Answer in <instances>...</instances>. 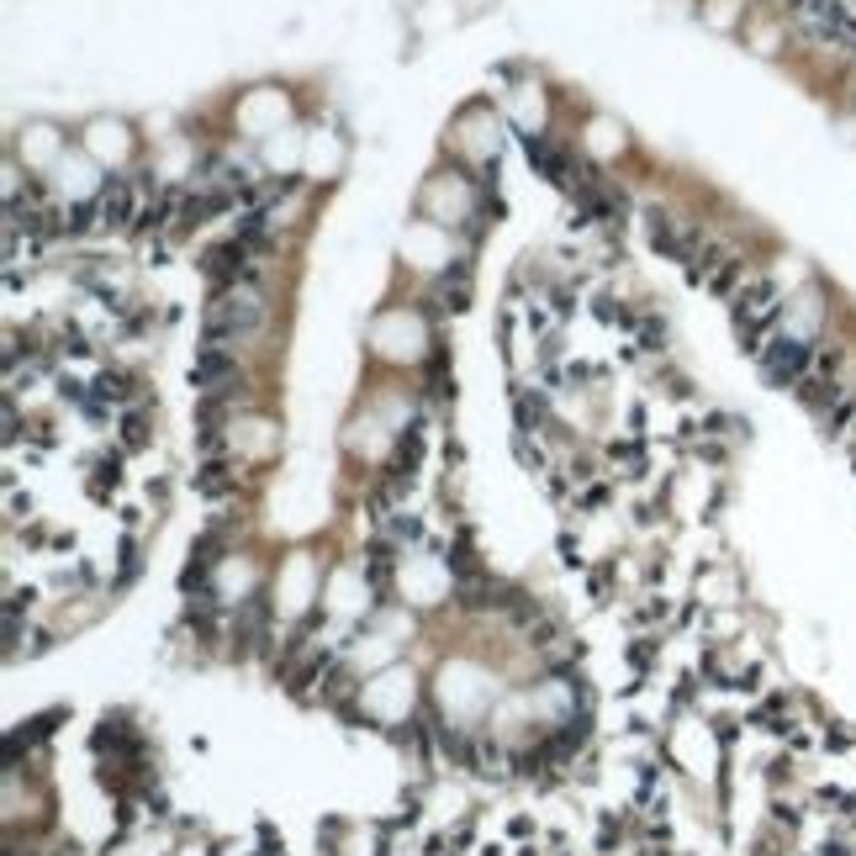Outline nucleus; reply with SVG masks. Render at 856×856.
I'll list each match as a JSON object with an SVG mask.
<instances>
[{"label":"nucleus","mask_w":856,"mask_h":856,"mask_svg":"<svg viewBox=\"0 0 856 856\" xmlns=\"http://www.w3.org/2000/svg\"><path fill=\"white\" fill-rule=\"evenodd\" d=\"M529 164L539 175H550V180H571V159L550 138H529Z\"/></svg>","instance_id":"4"},{"label":"nucleus","mask_w":856,"mask_h":856,"mask_svg":"<svg viewBox=\"0 0 856 856\" xmlns=\"http://www.w3.org/2000/svg\"><path fill=\"white\" fill-rule=\"evenodd\" d=\"M143 207H133V185H127V180H117V185H106V191H101V222H117V228H122V222H133Z\"/></svg>","instance_id":"5"},{"label":"nucleus","mask_w":856,"mask_h":856,"mask_svg":"<svg viewBox=\"0 0 856 856\" xmlns=\"http://www.w3.org/2000/svg\"><path fill=\"white\" fill-rule=\"evenodd\" d=\"M804 355H809L804 339H777V344L761 349V365H767L772 381H793L798 370H804Z\"/></svg>","instance_id":"3"},{"label":"nucleus","mask_w":856,"mask_h":856,"mask_svg":"<svg viewBox=\"0 0 856 856\" xmlns=\"http://www.w3.org/2000/svg\"><path fill=\"white\" fill-rule=\"evenodd\" d=\"M259 323H265V296H259V286H249V281L222 286L217 302L207 307V333H212V344H222V339H244V333H254Z\"/></svg>","instance_id":"1"},{"label":"nucleus","mask_w":856,"mask_h":856,"mask_svg":"<svg viewBox=\"0 0 856 856\" xmlns=\"http://www.w3.org/2000/svg\"><path fill=\"white\" fill-rule=\"evenodd\" d=\"M191 381L201 386V392H228V381H233V360H228V349L222 344H207L196 355V365H191Z\"/></svg>","instance_id":"2"}]
</instances>
